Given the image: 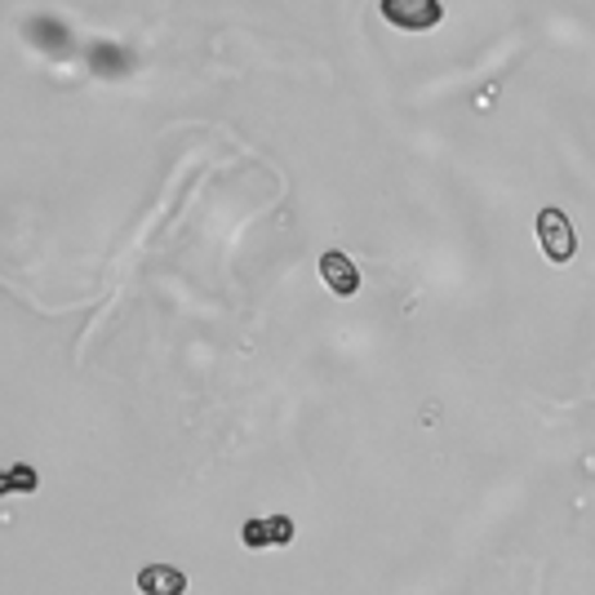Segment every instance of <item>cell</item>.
I'll use <instances>...</instances> for the list:
<instances>
[{
  "mask_svg": "<svg viewBox=\"0 0 595 595\" xmlns=\"http://www.w3.org/2000/svg\"><path fill=\"white\" fill-rule=\"evenodd\" d=\"M534 227H538V245H543L547 262H556V267H569L573 253H578V231H573L569 214H564V210H543Z\"/></svg>",
  "mask_w": 595,
  "mask_h": 595,
  "instance_id": "1",
  "label": "cell"
},
{
  "mask_svg": "<svg viewBox=\"0 0 595 595\" xmlns=\"http://www.w3.org/2000/svg\"><path fill=\"white\" fill-rule=\"evenodd\" d=\"M378 14L391 27H401V32H431V27L444 23V5H440V0H382Z\"/></svg>",
  "mask_w": 595,
  "mask_h": 595,
  "instance_id": "2",
  "label": "cell"
},
{
  "mask_svg": "<svg viewBox=\"0 0 595 595\" xmlns=\"http://www.w3.org/2000/svg\"><path fill=\"white\" fill-rule=\"evenodd\" d=\"M240 543L249 551H272V547H289L294 543V520L289 515H253L240 524Z\"/></svg>",
  "mask_w": 595,
  "mask_h": 595,
  "instance_id": "3",
  "label": "cell"
},
{
  "mask_svg": "<svg viewBox=\"0 0 595 595\" xmlns=\"http://www.w3.org/2000/svg\"><path fill=\"white\" fill-rule=\"evenodd\" d=\"M320 281L334 289V298H356L360 294V267H356L347 253H338V249H324L320 253Z\"/></svg>",
  "mask_w": 595,
  "mask_h": 595,
  "instance_id": "4",
  "label": "cell"
},
{
  "mask_svg": "<svg viewBox=\"0 0 595 595\" xmlns=\"http://www.w3.org/2000/svg\"><path fill=\"white\" fill-rule=\"evenodd\" d=\"M27 40L40 49V53H53V58H68L72 53V32L62 27L53 14H36V19H27Z\"/></svg>",
  "mask_w": 595,
  "mask_h": 595,
  "instance_id": "5",
  "label": "cell"
},
{
  "mask_svg": "<svg viewBox=\"0 0 595 595\" xmlns=\"http://www.w3.org/2000/svg\"><path fill=\"white\" fill-rule=\"evenodd\" d=\"M139 591L143 595H187V573L178 564H147L139 573Z\"/></svg>",
  "mask_w": 595,
  "mask_h": 595,
  "instance_id": "6",
  "label": "cell"
},
{
  "mask_svg": "<svg viewBox=\"0 0 595 595\" xmlns=\"http://www.w3.org/2000/svg\"><path fill=\"white\" fill-rule=\"evenodd\" d=\"M36 489H40V476H36V467H27V462H19V467H10V472H0V498L36 493Z\"/></svg>",
  "mask_w": 595,
  "mask_h": 595,
  "instance_id": "7",
  "label": "cell"
}]
</instances>
